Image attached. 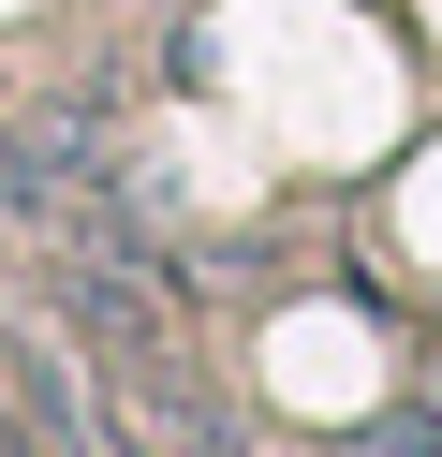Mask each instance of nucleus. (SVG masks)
<instances>
[{
    "instance_id": "f257e3e1",
    "label": "nucleus",
    "mask_w": 442,
    "mask_h": 457,
    "mask_svg": "<svg viewBox=\"0 0 442 457\" xmlns=\"http://www.w3.org/2000/svg\"><path fill=\"white\" fill-rule=\"evenodd\" d=\"M0 384H15V428H29V457H74V413H59V369H45V354H0Z\"/></svg>"
}]
</instances>
